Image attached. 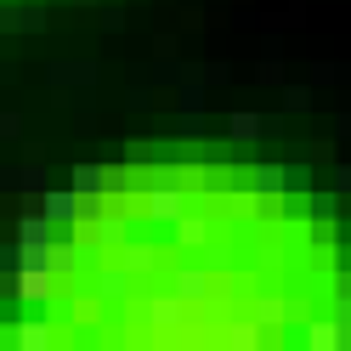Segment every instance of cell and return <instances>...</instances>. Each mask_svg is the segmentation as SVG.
Wrapping results in <instances>:
<instances>
[{
  "instance_id": "1",
  "label": "cell",
  "mask_w": 351,
  "mask_h": 351,
  "mask_svg": "<svg viewBox=\"0 0 351 351\" xmlns=\"http://www.w3.org/2000/svg\"><path fill=\"white\" fill-rule=\"evenodd\" d=\"M34 204H40V215H46L51 227H74L80 215H85V199H80L74 187H57V193H40Z\"/></svg>"
},
{
  "instance_id": "2",
  "label": "cell",
  "mask_w": 351,
  "mask_h": 351,
  "mask_svg": "<svg viewBox=\"0 0 351 351\" xmlns=\"http://www.w3.org/2000/svg\"><path fill=\"white\" fill-rule=\"evenodd\" d=\"M182 210H187V193L176 187V182H159V193H153V199H147V215H153V221H159V227H170V221H176V215H182Z\"/></svg>"
},
{
  "instance_id": "3",
  "label": "cell",
  "mask_w": 351,
  "mask_h": 351,
  "mask_svg": "<svg viewBox=\"0 0 351 351\" xmlns=\"http://www.w3.org/2000/svg\"><path fill=\"white\" fill-rule=\"evenodd\" d=\"M182 312H187V300H182V295H153V306H147V328L170 335V328L182 323Z\"/></svg>"
},
{
  "instance_id": "4",
  "label": "cell",
  "mask_w": 351,
  "mask_h": 351,
  "mask_svg": "<svg viewBox=\"0 0 351 351\" xmlns=\"http://www.w3.org/2000/svg\"><path fill=\"white\" fill-rule=\"evenodd\" d=\"M51 340H57V335H51V323H40V317H29V323H17V328H12V346H17V351H46Z\"/></svg>"
},
{
  "instance_id": "5",
  "label": "cell",
  "mask_w": 351,
  "mask_h": 351,
  "mask_svg": "<svg viewBox=\"0 0 351 351\" xmlns=\"http://www.w3.org/2000/svg\"><path fill=\"white\" fill-rule=\"evenodd\" d=\"M335 328H340V351H351V272L335 283Z\"/></svg>"
},
{
  "instance_id": "6",
  "label": "cell",
  "mask_w": 351,
  "mask_h": 351,
  "mask_svg": "<svg viewBox=\"0 0 351 351\" xmlns=\"http://www.w3.org/2000/svg\"><path fill=\"white\" fill-rule=\"evenodd\" d=\"M108 187H114V176H108V170H97V165H80V170H74V193H80L85 204H91V199H102Z\"/></svg>"
},
{
  "instance_id": "7",
  "label": "cell",
  "mask_w": 351,
  "mask_h": 351,
  "mask_svg": "<svg viewBox=\"0 0 351 351\" xmlns=\"http://www.w3.org/2000/svg\"><path fill=\"white\" fill-rule=\"evenodd\" d=\"M170 227H176V238H182V250H199L204 238H210V221H204V215H187V210L176 215Z\"/></svg>"
},
{
  "instance_id": "8",
  "label": "cell",
  "mask_w": 351,
  "mask_h": 351,
  "mask_svg": "<svg viewBox=\"0 0 351 351\" xmlns=\"http://www.w3.org/2000/svg\"><path fill=\"white\" fill-rule=\"evenodd\" d=\"M40 23H46V12H34V6H12V12H0V29H6V34H34Z\"/></svg>"
},
{
  "instance_id": "9",
  "label": "cell",
  "mask_w": 351,
  "mask_h": 351,
  "mask_svg": "<svg viewBox=\"0 0 351 351\" xmlns=\"http://www.w3.org/2000/svg\"><path fill=\"white\" fill-rule=\"evenodd\" d=\"M300 346H312V351H340V328H335V317L306 323V340H300Z\"/></svg>"
},
{
  "instance_id": "10",
  "label": "cell",
  "mask_w": 351,
  "mask_h": 351,
  "mask_svg": "<svg viewBox=\"0 0 351 351\" xmlns=\"http://www.w3.org/2000/svg\"><path fill=\"white\" fill-rule=\"evenodd\" d=\"M17 244H51V221L46 215H23V221H17Z\"/></svg>"
},
{
  "instance_id": "11",
  "label": "cell",
  "mask_w": 351,
  "mask_h": 351,
  "mask_svg": "<svg viewBox=\"0 0 351 351\" xmlns=\"http://www.w3.org/2000/svg\"><path fill=\"white\" fill-rule=\"evenodd\" d=\"M97 289H102L108 300H125V295H130V272H125V267H108V272L97 278Z\"/></svg>"
},
{
  "instance_id": "12",
  "label": "cell",
  "mask_w": 351,
  "mask_h": 351,
  "mask_svg": "<svg viewBox=\"0 0 351 351\" xmlns=\"http://www.w3.org/2000/svg\"><path fill=\"white\" fill-rule=\"evenodd\" d=\"M51 80H57V85H91L97 69H85V62H62V69H51Z\"/></svg>"
},
{
  "instance_id": "13",
  "label": "cell",
  "mask_w": 351,
  "mask_h": 351,
  "mask_svg": "<svg viewBox=\"0 0 351 351\" xmlns=\"http://www.w3.org/2000/svg\"><path fill=\"white\" fill-rule=\"evenodd\" d=\"M204 289H210L204 272H182V278H176V295H182V300H204Z\"/></svg>"
},
{
  "instance_id": "14",
  "label": "cell",
  "mask_w": 351,
  "mask_h": 351,
  "mask_svg": "<svg viewBox=\"0 0 351 351\" xmlns=\"http://www.w3.org/2000/svg\"><path fill=\"white\" fill-rule=\"evenodd\" d=\"M232 136H238V142H255V136H261V119H255V114H232Z\"/></svg>"
},
{
  "instance_id": "15",
  "label": "cell",
  "mask_w": 351,
  "mask_h": 351,
  "mask_svg": "<svg viewBox=\"0 0 351 351\" xmlns=\"http://www.w3.org/2000/svg\"><path fill=\"white\" fill-rule=\"evenodd\" d=\"M227 340H232L238 351H250V346H261V335H255V323H232V328H227Z\"/></svg>"
},
{
  "instance_id": "16",
  "label": "cell",
  "mask_w": 351,
  "mask_h": 351,
  "mask_svg": "<svg viewBox=\"0 0 351 351\" xmlns=\"http://www.w3.org/2000/svg\"><path fill=\"white\" fill-rule=\"evenodd\" d=\"M97 238H102V244H125V221H119V215H102Z\"/></svg>"
},
{
  "instance_id": "17",
  "label": "cell",
  "mask_w": 351,
  "mask_h": 351,
  "mask_svg": "<svg viewBox=\"0 0 351 351\" xmlns=\"http://www.w3.org/2000/svg\"><path fill=\"white\" fill-rule=\"evenodd\" d=\"M261 323H283V306L278 300H261Z\"/></svg>"
},
{
  "instance_id": "18",
  "label": "cell",
  "mask_w": 351,
  "mask_h": 351,
  "mask_svg": "<svg viewBox=\"0 0 351 351\" xmlns=\"http://www.w3.org/2000/svg\"><path fill=\"white\" fill-rule=\"evenodd\" d=\"M17 130H23V119H17V114H0V136H17Z\"/></svg>"
},
{
  "instance_id": "19",
  "label": "cell",
  "mask_w": 351,
  "mask_h": 351,
  "mask_svg": "<svg viewBox=\"0 0 351 351\" xmlns=\"http://www.w3.org/2000/svg\"><path fill=\"white\" fill-rule=\"evenodd\" d=\"M335 187H340V193H351V165H340V176H335Z\"/></svg>"
},
{
  "instance_id": "20",
  "label": "cell",
  "mask_w": 351,
  "mask_h": 351,
  "mask_svg": "<svg viewBox=\"0 0 351 351\" xmlns=\"http://www.w3.org/2000/svg\"><path fill=\"white\" fill-rule=\"evenodd\" d=\"M0 267H12V250H0Z\"/></svg>"
}]
</instances>
